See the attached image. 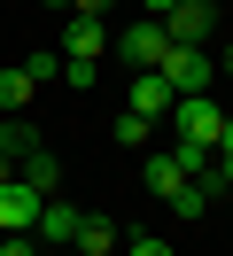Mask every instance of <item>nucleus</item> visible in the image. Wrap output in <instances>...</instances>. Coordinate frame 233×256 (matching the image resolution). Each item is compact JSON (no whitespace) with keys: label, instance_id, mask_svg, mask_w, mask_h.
<instances>
[{"label":"nucleus","instance_id":"nucleus-16","mask_svg":"<svg viewBox=\"0 0 233 256\" xmlns=\"http://www.w3.org/2000/svg\"><path fill=\"white\" fill-rule=\"evenodd\" d=\"M117 256H179V248H171L163 233H124V248H117Z\"/></svg>","mask_w":233,"mask_h":256},{"label":"nucleus","instance_id":"nucleus-21","mask_svg":"<svg viewBox=\"0 0 233 256\" xmlns=\"http://www.w3.org/2000/svg\"><path fill=\"white\" fill-rule=\"evenodd\" d=\"M171 8H179V0H140V16H171Z\"/></svg>","mask_w":233,"mask_h":256},{"label":"nucleus","instance_id":"nucleus-13","mask_svg":"<svg viewBox=\"0 0 233 256\" xmlns=\"http://www.w3.org/2000/svg\"><path fill=\"white\" fill-rule=\"evenodd\" d=\"M163 210L171 218H202V210H210V186H202V178H179V186L163 194Z\"/></svg>","mask_w":233,"mask_h":256},{"label":"nucleus","instance_id":"nucleus-17","mask_svg":"<svg viewBox=\"0 0 233 256\" xmlns=\"http://www.w3.org/2000/svg\"><path fill=\"white\" fill-rule=\"evenodd\" d=\"M24 70H31V86H55V78H62V47H55V54H31Z\"/></svg>","mask_w":233,"mask_h":256},{"label":"nucleus","instance_id":"nucleus-10","mask_svg":"<svg viewBox=\"0 0 233 256\" xmlns=\"http://www.w3.org/2000/svg\"><path fill=\"white\" fill-rule=\"evenodd\" d=\"M16 178H24V186L47 202V194H62V156H55V148H31V156L16 163Z\"/></svg>","mask_w":233,"mask_h":256},{"label":"nucleus","instance_id":"nucleus-1","mask_svg":"<svg viewBox=\"0 0 233 256\" xmlns=\"http://www.w3.org/2000/svg\"><path fill=\"white\" fill-rule=\"evenodd\" d=\"M171 140H194V148H217V132H225V109H217V94H179L171 101Z\"/></svg>","mask_w":233,"mask_h":256},{"label":"nucleus","instance_id":"nucleus-3","mask_svg":"<svg viewBox=\"0 0 233 256\" xmlns=\"http://www.w3.org/2000/svg\"><path fill=\"white\" fill-rule=\"evenodd\" d=\"M163 47H171V32H163V16H140V24H124L117 39H109V54H124L132 70H155L163 62Z\"/></svg>","mask_w":233,"mask_h":256},{"label":"nucleus","instance_id":"nucleus-6","mask_svg":"<svg viewBox=\"0 0 233 256\" xmlns=\"http://www.w3.org/2000/svg\"><path fill=\"white\" fill-rule=\"evenodd\" d=\"M163 32L179 39V47H210V32H217V0H179L163 16Z\"/></svg>","mask_w":233,"mask_h":256},{"label":"nucleus","instance_id":"nucleus-18","mask_svg":"<svg viewBox=\"0 0 233 256\" xmlns=\"http://www.w3.org/2000/svg\"><path fill=\"white\" fill-rule=\"evenodd\" d=\"M93 78H101V62H62V86H78V94H86Z\"/></svg>","mask_w":233,"mask_h":256},{"label":"nucleus","instance_id":"nucleus-23","mask_svg":"<svg viewBox=\"0 0 233 256\" xmlns=\"http://www.w3.org/2000/svg\"><path fill=\"white\" fill-rule=\"evenodd\" d=\"M217 70H233V47H225V54H217Z\"/></svg>","mask_w":233,"mask_h":256},{"label":"nucleus","instance_id":"nucleus-12","mask_svg":"<svg viewBox=\"0 0 233 256\" xmlns=\"http://www.w3.org/2000/svg\"><path fill=\"white\" fill-rule=\"evenodd\" d=\"M31 101H39V86H31V70H24V62H8V70H0V116H24Z\"/></svg>","mask_w":233,"mask_h":256},{"label":"nucleus","instance_id":"nucleus-11","mask_svg":"<svg viewBox=\"0 0 233 256\" xmlns=\"http://www.w3.org/2000/svg\"><path fill=\"white\" fill-rule=\"evenodd\" d=\"M31 148H39V124H31V109H24V116H0V163H24Z\"/></svg>","mask_w":233,"mask_h":256},{"label":"nucleus","instance_id":"nucleus-9","mask_svg":"<svg viewBox=\"0 0 233 256\" xmlns=\"http://www.w3.org/2000/svg\"><path fill=\"white\" fill-rule=\"evenodd\" d=\"M70 248H86V256H117V248H124V225H117V218H101V210H86Z\"/></svg>","mask_w":233,"mask_h":256},{"label":"nucleus","instance_id":"nucleus-22","mask_svg":"<svg viewBox=\"0 0 233 256\" xmlns=\"http://www.w3.org/2000/svg\"><path fill=\"white\" fill-rule=\"evenodd\" d=\"M217 148H225V156H233V109H225V132H217Z\"/></svg>","mask_w":233,"mask_h":256},{"label":"nucleus","instance_id":"nucleus-24","mask_svg":"<svg viewBox=\"0 0 233 256\" xmlns=\"http://www.w3.org/2000/svg\"><path fill=\"white\" fill-rule=\"evenodd\" d=\"M62 256H86V248H62Z\"/></svg>","mask_w":233,"mask_h":256},{"label":"nucleus","instance_id":"nucleus-15","mask_svg":"<svg viewBox=\"0 0 233 256\" xmlns=\"http://www.w3.org/2000/svg\"><path fill=\"white\" fill-rule=\"evenodd\" d=\"M148 132H155V124H148V116H132V109H124V116H117V124H109V140H117V148H140V140H148Z\"/></svg>","mask_w":233,"mask_h":256},{"label":"nucleus","instance_id":"nucleus-14","mask_svg":"<svg viewBox=\"0 0 233 256\" xmlns=\"http://www.w3.org/2000/svg\"><path fill=\"white\" fill-rule=\"evenodd\" d=\"M140 178H148V194H171V186H179V163H171V148H163V156H148V163H140Z\"/></svg>","mask_w":233,"mask_h":256},{"label":"nucleus","instance_id":"nucleus-4","mask_svg":"<svg viewBox=\"0 0 233 256\" xmlns=\"http://www.w3.org/2000/svg\"><path fill=\"white\" fill-rule=\"evenodd\" d=\"M109 39H117L109 16H70V24H62V62H101Z\"/></svg>","mask_w":233,"mask_h":256},{"label":"nucleus","instance_id":"nucleus-2","mask_svg":"<svg viewBox=\"0 0 233 256\" xmlns=\"http://www.w3.org/2000/svg\"><path fill=\"white\" fill-rule=\"evenodd\" d=\"M155 70H163V86H171V94H210V78H217V54H210V47H179V39H171Z\"/></svg>","mask_w":233,"mask_h":256},{"label":"nucleus","instance_id":"nucleus-8","mask_svg":"<svg viewBox=\"0 0 233 256\" xmlns=\"http://www.w3.org/2000/svg\"><path fill=\"white\" fill-rule=\"evenodd\" d=\"M31 218H39V194L24 178H0V233H31Z\"/></svg>","mask_w":233,"mask_h":256},{"label":"nucleus","instance_id":"nucleus-19","mask_svg":"<svg viewBox=\"0 0 233 256\" xmlns=\"http://www.w3.org/2000/svg\"><path fill=\"white\" fill-rule=\"evenodd\" d=\"M0 256H39V240L31 233H0Z\"/></svg>","mask_w":233,"mask_h":256},{"label":"nucleus","instance_id":"nucleus-25","mask_svg":"<svg viewBox=\"0 0 233 256\" xmlns=\"http://www.w3.org/2000/svg\"><path fill=\"white\" fill-rule=\"evenodd\" d=\"M55 8H62V0H55Z\"/></svg>","mask_w":233,"mask_h":256},{"label":"nucleus","instance_id":"nucleus-20","mask_svg":"<svg viewBox=\"0 0 233 256\" xmlns=\"http://www.w3.org/2000/svg\"><path fill=\"white\" fill-rule=\"evenodd\" d=\"M117 0H62V16H109Z\"/></svg>","mask_w":233,"mask_h":256},{"label":"nucleus","instance_id":"nucleus-5","mask_svg":"<svg viewBox=\"0 0 233 256\" xmlns=\"http://www.w3.org/2000/svg\"><path fill=\"white\" fill-rule=\"evenodd\" d=\"M78 218H86L78 202L47 194V202H39V218H31V240H39V248H70V240H78Z\"/></svg>","mask_w":233,"mask_h":256},{"label":"nucleus","instance_id":"nucleus-7","mask_svg":"<svg viewBox=\"0 0 233 256\" xmlns=\"http://www.w3.org/2000/svg\"><path fill=\"white\" fill-rule=\"evenodd\" d=\"M171 101H179V94L163 86V70H132V101H124L132 116H148V124H163V116H171Z\"/></svg>","mask_w":233,"mask_h":256}]
</instances>
